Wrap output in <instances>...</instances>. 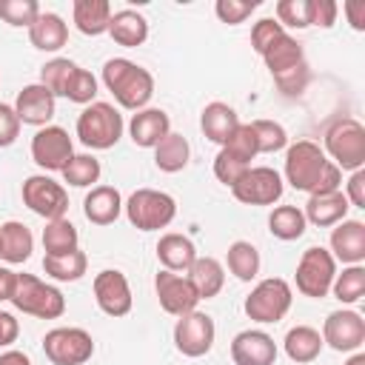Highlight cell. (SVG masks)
Instances as JSON below:
<instances>
[{
    "label": "cell",
    "mask_w": 365,
    "mask_h": 365,
    "mask_svg": "<svg viewBox=\"0 0 365 365\" xmlns=\"http://www.w3.org/2000/svg\"><path fill=\"white\" fill-rule=\"evenodd\" d=\"M285 180L291 188L311 194L339 191L342 171L325 157V151L311 140H297L285 151Z\"/></svg>",
    "instance_id": "1"
},
{
    "label": "cell",
    "mask_w": 365,
    "mask_h": 365,
    "mask_svg": "<svg viewBox=\"0 0 365 365\" xmlns=\"http://www.w3.org/2000/svg\"><path fill=\"white\" fill-rule=\"evenodd\" d=\"M103 83L114 94V100L123 108H131V111L145 108L148 100H151V94H154V77H151V71L143 68V66H137L134 60H125V57L106 60V66H103Z\"/></svg>",
    "instance_id": "2"
},
{
    "label": "cell",
    "mask_w": 365,
    "mask_h": 365,
    "mask_svg": "<svg viewBox=\"0 0 365 365\" xmlns=\"http://www.w3.org/2000/svg\"><path fill=\"white\" fill-rule=\"evenodd\" d=\"M259 57L265 60V66H268V71H271V77L282 94L297 97L305 91V86H308L305 54H302V46L288 31H282Z\"/></svg>",
    "instance_id": "3"
},
{
    "label": "cell",
    "mask_w": 365,
    "mask_h": 365,
    "mask_svg": "<svg viewBox=\"0 0 365 365\" xmlns=\"http://www.w3.org/2000/svg\"><path fill=\"white\" fill-rule=\"evenodd\" d=\"M17 311L37 317V319H57L66 314V297L60 288L37 279L34 274H17L14 294L9 299Z\"/></svg>",
    "instance_id": "4"
},
{
    "label": "cell",
    "mask_w": 365,
    "mask_h": 365,
    "mask_svg": "<svg viewBox=\"0 0 365 365\" xmlns=\"http://www.w3.org/2000/svg\"><path fill=\"white\" fill-rule=\"evenodd\" d=\"M77 137L88 148H111L123 137V114L103 100L88 103L77 117Z\"/></svg>",
    "instance_id": "5"
},
{
    "label": "cell",
    "mask_w": 365,
    "mask_h": 365,
    "mask_svg": "<svg viewBox=\"0 0 365 365\" xmlns=\"http://www.w3.org/2000/svg\"><path fill=\"white\" fill-rule=\"evenodd\" d=\"M325 151L334 157L331 163L342 171H359L365 165V125L354 117H342L325 131Z\"/></svg>",
    "instance_id": "6"
},
{
    "label": "cell",
    "mask_w": 365,
    "mask_h": 365,
    "mask_svg": "<svg viewBox=\"0 0 365 365\" xmlns=\"http://www.w3.org/2000/svg\"><path fill=\"white\" fill-rule=\"evenodd\" d=\"M123 208H125L128 222L140 231H160L177 217L174 197L157 188H137Z\"/></svg>",
    "instance_id": "7"
},
{
    "label": "cell",
    "mask_w": 365,
    "mask_h": 365,
    "mask_svg": "<svg viewBox=\"0 0 365 365\" xmlns=\"http://www.w3.org/2000/svg\"><path fill=\"white\" fill-rule=\"evenodd\" d=\"M336 277V259L331 257V251L311 245L302 251L299 262H297V291L302 297L311 299H322L331 291V282Z\"/></svg>",
    "instance_id": "8"
},
{
    "label": "cell",
    "mask_w": 365,
    "mask_h": 365,
    "mask_svg": "<svg viewBox=\"0 0 365 365\" xmlns=\"http://www.w3.org/2000/svg\"><path fill=\"white\" fill-rule=\"evenodd\" d=\"M294 302L291 285L279 277H268L254 285V291L245 297V314L254 322H279Z\"/></svg>",
    "instance_id": "9"
},
{
    "label": "cell",
    "mask_w": 365,
    "mask_h": 365,
    "mask_svg": "<svg viewBox=\"0 0 365 365\" xmlns=\"http://www.w3.org/2000/svg\"><path fill=\"white\" fill-rule=\"evenodd\" d=\"M43 354L51 365H86L94 356V339L86 328H51L43 336Z\"/></svg>",
    "instance_id": "10"
},
{
    "label": "cell",
    "mask_w": 365,
    "mask_h": 365,
    "mask_svg": "<svg viewBox=\"0 0 365 365\" xmlns=\"http://www.w3.org/2000/svg\"><path fill=\"white\" fill-rule=\"evenodd\" d=\"M23 202L37 214V217H46L48 220H63L66 211H68V194L66 188L46 177V174H31L26 177L23 182Z\"/></svg>",
    "instance_id": "11"
},
{
    "label": "cell",
    "mask_w": 365,
    "mask_h": 365,
    "mask_svg": "<svg viewBox=\"0 0 365 365\" xmlns=\"http://www.w3.org/2000/svg\"><path fill=\"white\" fill-rule=\"evenodd\" d=\"M231 194L242 205H274L282 197V177L271 165H251L231 185Z\"/></svg>",
    "instance_id": "12"
},
{
    "label": "cell",
    "mask_w": 365,
    "mask_h": 365,
    "mask_svg": "<svg viewBox=\"0 0 365 365\" xmlns=\"http://www.w3.org/2000/svg\"><path fill=\"white\" fill-rule=\"evenodd\" d=\"M214 319L202 311H188L182 317H177V325H174V345L182 356H205L214 345Z\"/></svg>",
    "instance_id": "13"
},
{
    "label": "cell",
    "mask_w": 365,
    "mask_h": 365,
    "mask_svg": "<svg viewBox=\"0 0 365 365\" xmlns=\"http://www.w3.org/2000/svg\"><path fill=\"white\" fill-rule=\"evenodd\" d=\"M71 157H74V145H71V137L66 128L43 125L31 137V160L43 171H63Z\"/></svg>",
    "instance_id": "14"
},
{
    "label": "cell",
    "mask_w": 365,
    "mask_h": 365,
    "mask_svg": "<svg viewBox=\"0 0 365 365\" xmlns=\"http://www.w3.org/2000/svg\"><path fill=\"white\" fill-rule=\"evenodd\" d=\"M94 299H97V308L108 317H125L134 305V297H131V285L125 279L123 271L117 268H106L94 277Z\"/></svg>",
    "instance_id": "15"
},
{
    "label": "cell",
    "mask_w": 365,
    "mask_h": 365,
    "mask_svg": "<svg viewBox=\"0 0 365 365\" xmlns=\"http://www.w3.org/2000/svg\"><path fill=\"white\" fill-rule=\"evenodd\" d=\"M322 342L331 345L334 351H359L365 342V319L362 314L342 308L331 311L325 325H322Z\"/></svg>",
    "instance_id": "16"
},
{
    "label": "cell",
    "mask_w": 365,
    "mask_h": 365,
    "mask_svg": "<svg viewBox=\"0 0 365 365\" xmlns=\"http://www.w3.org/2000/svg\"><path fill=\"white\" fill-rule=\"evenodd\" d=\"M154 291H157V299H160V308L171 317H182L188 311H197V291L194 285L188 282V277H180L174 271H160L154 277Z\"/></svg>",
    "instance_id": "17"
},
{
    "label": "cell",
    "mask_w": 365,
    "mask_h": 365,
    "mask_svg": "<svg viewBox=\"0 0 365 365\" xmlns=\"http://www.w3.org/2000/svg\"><path fill=\"white\" fill-rule=\"evenodd\" d=\"M231 359L234 365H274L277 342L265 331H240L231 339Z\"/></svg>",
    "instance_id": "18"
},
{
    "label": "cell",
    "mask_w": 365,
    "mask_h": 365,
    "mask_svg": "<svg viewBox=\"0 0 365 365\" xmlns=\"http://www.w3.org/2000/svg\"><path fill=\"white\" fill-rule=\"evenodd\" d=\"M54 103L57 97L40 86V83H31V86H23V91L17 94L14 100V111H17V120L26 123V125H48V120L54 117Z\"/></svg>",
    "instance_id": "19"
},
{
    "label": "cell",
    "mask_w": 365,
    "mask_h": 365,
    "mask_svg": "<svg viewBox=\"0 0 365 365\" xmlns=\"http://www.w3.org/2000/svg\"><path fill=\"white\" fill-rule=\"evenodd\" d=\"M331 257L345 265H359L365 259V225L359 220H342L334 225Z\"/></svg>",
    "instance_id": "20"
},
{
    "label": "cell",
    "mask_w": 365,
    "mask_h": 365,
    "mask_svg": "<svg viewBox=\"0 0 365 365\" xmlns=\"http://www.w3.org/2000/svg\"><path fill=\"white\" fill-rule=\"evenodd\" d=\"M348 208H351V202H348V197L342 191H325V194H311L302 214H305V222L328 228V225L342 222Z\"/></svg>",
    "instance_id": "21"
},
{
    "label": "cell",
    "mask_w": 365,
    "mask_h": 365,
    "mask_svg": "<svg viewBox=\"0 0 365 365\" xmlns=\"http://www.w3.org/2000/svg\"><path fill=\"white\" fill-rule=\"evenodd\" d=\"M168 131H171V120L163 108H140L128 123V134L140 148H154Z\"/></svg>",
    "instance_id": "22"
},
{
    "label": "cell",
    "mask_w": 365,
    "mask_h": 365,
    "mask_svg": "<svg viewBox=\"0 0 365 365\" xmlns=\"http://www.w3.org/2000/svg\"><path fill=\"white\" fill-rule=\"evenodd\" d=\"M29 40L40 51H60L68 43V23L54 11H40L29 26Z\"/></svg>",
    "instance_id": "23"
},
{
    "label": "cell",
    "mask_w": 365,
    "mask_h": 365,
    "mask_svg": "<svg viewBox=\"0 0 365 365\" xmlns=\"http://www.w3.org/2000/svg\"><path fill=\"white\" fill-rule=\"evenodd\" d=\"M86 220L94 225H111L123 211V197L114 185H94L83 200Z\"/></svg>",
    "instance_id": "24"
},
{
    "label": "cell",
    "mask_w": 365,
    "mask_h": 365,
    "mask_svg": "<svg viewBox=\"0 0 365 365\" xmlns=\"http://www.w3.org/2000/svg\"><path fill=\"white\" fill-rule=\"evenodd\" d=\"M237 125H240V117H237V111L228 106V103H208L205 108H202V114H200V128H202V134L211 140V143H217V145H225L228 143V137L237 131Z\"/></svg>",
    "instance_id": "25"
},
{
    "label": "cell",
    "mask_w": 365,
    "mask_h": 365,
    "mask_svg": "<svg viewBox=\"0 0 365 365\" xmlns=\"http://www.w3.org/2000/svg\"><path fill=\"white\" fill-rule=\"evenodd\" d=\"M108 34L114 43L125 46V48H137L145 43L148 37V20L134 11V9H123V11H111L108 20Z\"/></svg>",
    "instance_id": "26"
},
{
    "label": "cell",
    "mask_w": 365,
    "mask_h": 365,
    "mask_svg": "<svg viewBox=\"0 0 365 365\" xmlns=\"http://www.w3.org/2000/svg\"><path fill=\"white\" fill-rule=\"evenodd\" d=\"M185 277H188V282L194 285V291H197L200 299L217 297V294L222 291V285H225V268H222V262L214 259V257H197V259L191 262V268L185 271Z\"/></svg>",
    "instance_id": "27"
},
{
    "label": "cell",
    "mask_w": 365,
    "mask_h": 365,
    "mask_svg": "<svg viewBox=\"0 0 365 365\" xmlns=\"http://www.w3.org/2000/svg\"><path fill=\"white\" fill-rule=\"evenodd\" d=\"M34 251V237L29 231V225L17 222V220H9L0 225V259L17 265V262H26Z\"/></svg>",
    "instance_id": "28"
},
{
    "label": "cell",
    "mask_w": 365,
    "mask_h": 365,
    "mask_svg": "<svg viewBox=\"0 0 365 365\" xmlns=\"http://www.w3.org/2000/svg\"><path fill=\"white\" fill-rule=\"evenodd\" d=\"M71 17L77 31L97 37L108 31V20H111V3L108 0H74L71 6Z\"/></svg>",
    "instance_id": "29"
},
{
    "label": "cell",
    "mask_w": 365,
    "mask_h": 365,
    "mask_svg": "<svg viewBox=\"0 0 365 365\" xmlns=\"http://www.w3.org/2000/svg\"><path fill=\"white\" fill-rule=\"evenodd\" d=\"M157 259L163 262L165 271H188L191 262L197 259V248L188 237L182 234H163L157 242Z\"/></svg>",
    "instance_id": "30"
},
{
    "label": "cell",
    "mask_w": 365,
    "mask_h": 365,
    "mask_svg": "<svg viewBox=\"0 0 365 365\" xmlns=\"http://www.w3.org/2000/svg\"><path fill=\"white\" fill-rule=\"evenodd\" d=\"M188 157H191V145L182 134L177 131H168L157 145H154V165L165 174H177L188 165Z\"/></svg>",
    "instance_id": "31"
},
{
    "label": "cell",
    "mask_w": 365,
    "mask_h": 365,
    "mask_svg": "<svg viewBox=\"0 0 365 365\" xmlns=\"http://www.w3.org/2000/svg\"><path fill=\"white\" fill-rule=\"evenodd\" d=\"M282 345H285V354H288V359L291 362H314L317 356H319V351H322V334L317 331V328H311V325H297V328H291L288 334H285V339H282Z\"/></svg>",
    "instance_id": "32"
},
{
    "label": "cell",
    "mask_w": 365,
    "mask_h": 365,
    "mask_svg": "<svg viewBox=\"0 0 365 365\" xmlns=\"http://www.w3.org/2000/svg\"><path fill=\"white\" fill-rule=\"evenodd\" d=\"M305 214H302V208H297V205H277L274 211H271V217H268V231L277 237V240H282V242H291V240H299L302 234H305Z\"/></svg>",
    "instance_id": "33"
},
{
    "label": "cell",
    "mask_w": 365,
    "mask_h": 365,
    "mask_svg": "<svg viewBox=\"0 0 365 365\" xmlns=\"http://www.w3.org/2000/svg\"><path fill=\"white\" fill-rule=\"evenodd\" d=\"M77 228L63 217V220H48L43 228V248L48 257H60V254H71L77 251Z\"/></svg>",
    "instance_id": "34"
},
{
    "label": "cell",
    "mask_w": 365,
    "mask_h": 365,
    "mask_svg": "<svg viewBox=\"0 0 365 365\" xmlns=\"http://www.w3.org/2000/svg\"><path fill=\"white\" fill-rule=\"evenodd\" d=\"M225 262H228V271L242 282H251L259 274V251L245 240H237L228 245Z\"/></svg>",
    "instance_id": "35"
},
{
    "label": "cell",
    "mask_w": 365,
    "mask_h": 365,
    "mask_svg": "<svg viewBox=\"0 0 365 365\" xmlns=\"http://www.w3.org/2000/svg\"><path fill=\"white\" fill-rule=\"evenodd\" d=\"M86 268H88V259L80 248L71 254H60V257H48V254L43 257V271L60 282H77L86 274Z\"/></svg>",
    "instance_id": "36"
},
{
    "label": "cell",
    "mask_w": 365,
    "mask_h": 365,
    "mask_svg": "<svg viewBox=\"0 0 365 365\" xmlns=\"http://www.w3.org/2000/svg\"><path fill=\"white\" fill-rule=\"evenodd\" d=\"M331 291H334V297H336L342 305L359 302L362 294H365V268H362V265H348V268H342V274L334 277Z\"/></svg>",
    "instance_id": "37"
},
{
    "label": "cell",
    "mask_w": 365,
    "mask_h": 365,
    "mask_svg": "<svg viewBox=\"0 0 365 365\" xmlns=\"http://www.w3.org/2000/svg\"><path fill=\"white\" fill-rule=\"evenodd\" d=\"M100 160L94 154H74L68 160V165L63 168V180L74 188H86V185H94L100 180Z\"/></svg>",
    "instance_id": "38"
},
{
    "label": "cell",
    "mask_w": 365,
    "mask_h": 365,
    "mask_svg": "<svg viewBox=\"0 0 365 365\" xmlns=\"http://www.w3.org/2000/svg\"><path fill=\"white\" fill-rule=\"evenodd\" d=\"M77 63L68 60V57H54L48 60L43 68H40V86H46L54 97H66V88H68V80L74 74Z\"/></svg>",
    "instance_id": "39"
},
{
    "label": "cell",
    "mask_w": 365,
    "mask_h": 365,
    "mask_svg": "<svg viewBox=\"0 0 365 365\" xmlns=\"http://www.w3.org/2000/svg\"><path fill=\"white\" fill-rule=\"evenodd\" d=\"M251 131H254V140H257V154H274V151H282L288 145V134L279 123L274 120H254L248 123Z\"/></svg>",
    "instance_id": "40"
},
{
    "label": "cell",
    "mask_w": 365,
    "mask_h": 365,
    "mask_svg": "<svg viewBox=\"0 0 365 365\" xmlns=\"http://www.w3.org/2000/svg\"><path fill=\"white\" fill-rule=\"evenodd\" d=\"M251 168V163L248 160H242L240 154H234L231 148H225V145H220V151H217V157H214V177L222 182V185H234L245 171Z\"/></svg>",
    "instance_id": "41"
},
{
    "label": "cell",
    "mask_w": 365,
    "mask_h": 365,
    "mask_svg": "<svg viewBox=\"0 0 365 365\" xmlns=\"http://www.w3.org/2000/svg\"><path fill=\"white\" fill-rule=\"evenodd\" d=\"M94 97H97V77L91 71H86V68L77 66L74 74H71V80H68L66 100H71L77 106H88V103H94Z\"/></svg>",
    "instance_id": "42"
},
{
    "label": "cell",
    "mask_w": 365,
    "mask_h": 365,
    "mask_svg": "<svg viewBox=\"0 0 365 365\" xmlns=\"http://www.w3.org/2000/svg\"><path fill=\"white\" fill-rule=\"evenodd\" d=\"M40 14V6L37 0H0V17L9 23V26H31Z\"/></svg>",
    "instance_id": "43"
},
{
    "label": "cell",
    "mask_w": 365,
    "mask_h": 365,
    "mask_svg": "<svg viewBox=\"0 0 365 365\" xmlns=\"http://www.w3.org/2000/svg\"><path fill=\"white\" fill-rule=\"evenodd\" d=\"M257 6H259L257 0H217V3H214V11H217V17H220L222 23L240 26V23H245V20L254 14Z\"/></svg>",
    "instance_id": "44"
},
{
    "label": "cell",
    "mask_w": 365,
    "mask_h": 365,
    "mask_svg": "<svg viewBox=\"0 0 365 365\" xmlns=\"http://www.w3.org/2000/svg\"><path fill=\"white\" fill-rule=\"evenodd\" d=\"M277 23L282 29H308V0H279Z\"/></svg>",
    "instance_id": "45"
},
{
    "label": "cell",
    "mask_w": 365,
    "mask_h": 365,
    "mask_svg": "<svg viewBox=\"0 0 365 365\" xmlns=\"http://www.w3.org/2000/svg\"><path fill=\"white\" fill-rule=\"evenodd\" d=\"M282 31H285V29H282L274 17H262V20H257L254 29H251V46L257 48V54H262V51H265Z\"/></svg>",
    "instance_id": "46"
},
{
    "label": "cell",
    "mask_w": 365,
    "mask_h": 365,
    "mask_svg": "<svg viewBox=\"0 0 365 365\" xmlns=\"http://www.w3.org/2000/svg\"><path fill=\"white\" fill-rule=\"evenodd\" d=\"M225 148H231L234 154H240L242 160H248V163H251V160L257 157V140H254L251 125H248V123H240V125H237V131L228 137Z\"/></svg>",
    "instance_id": "47"
},
{
    "label": "cell",
    "mask_w": 365,
    "mask_h": 365,
    "mask_svg": "<svg viewBox=\"0 0 365 365\" xmlns=\"http://www.w3.org/2000/svg\"><path fill=\"white\" fill-rule=\"evenodd\" d=\"M336 11L339 6L334 0H308V26L331 29L336 23Z\"/></svg>",
    "instance_id": "48"
},
{
    "label": "cell",
    "mask_w": 365,
    "mask_h": 365,
    "mask_svg": "<svg viewBox=\"0 0 365 365\" xmlns=\"http://www.w3.org/2000/svg\"><path fill=\"white\" fill-rule=\"evenodd\" d=\"M20 120H17V111H14V106H6V103H0V148H6V145H11L14 140H17V134H20Z\"/></svg>",
    "instance_id": "49"
},
{
    "label": "cell",
    "mask_w": 365,
    "mask_h": 365,
    "mask_svg": "<svg viewBox=\"0 0 365 365\" xmlns=\"http://www.w3.org/2000/svg\"><path fill=\"white\" fill-rule=\"evenodd\" d=\"M345 197H348V202H351V205L365 208V171H362V168L351 174L348 188H345Z\"/></svg>",
    "instance_id": "50"
},
{
    "label": "cell",
    "mask_w": 365,
    "mask_h": 365,
    "mask_svg": "<svg viewBox=\"0 0 365 365\" xmlns=\"http://www.w3.org/2000/svg\"><path fill=\"white\" fill-rule=\"evenodd\" d=\"M342 11L348 14V23L354 31H365V0H345Z\"/></svg>",
    "instance_id": "51"
},
{
    "label": "cell",
    "mask_w": 365,
    "mask_h": 365,
    "mask_svg": "<svg viewBox=\"0 0 365 365\" xmlns=\"http://www.w3.org/2000/svg\"><path fill=\"white\" fill-rule=\"evenodd\" d=\"M17 334H20V322L9 311H0V348L11 345L17 339Z\"/></svg>",
    "instance_id": "52"
},
{
    "label": "cell",
    "mask_w": 365,
    "mask_h": 365,
    "mask_svg": "<svg viewBox=\"0 0 365 365\" xmlns=\"http://www.w3.org/2000/svg\"><path fill=\"white\" fill-rule=\"evenodd\" d=\"M14 285H17V274L6 265H0V302H9L11 294H14Z\"/></svg>",
    "instance_id": "53"
},
{
    "label": "cell",
    "mask_w": 365,
    "mask_h": 365,
    "mask_svg": "<svg viewBox=\"0 0 365 365\" xmlns=\"http://www.w3.org/2000/svg\"><path fill=\"white\" fill-rule=\"evenodd\" d=\"M0 365H31V359L23 354V351H3L0 354Z\"/></svg>",
    "instance_id": "54"
},
{
    "label": "cell",
    "mask_w": 365,
    "mask_h": 365,
    "mask_svg": "<svg viewBox=\"0 0 365 365\" xmlns=\"http://www.w3.org/2000/svg\"><path fill=\"white\" fill-rule=\"evenodd\" d=\"M345 365H365V354H362V351H356V354H354V356H351Z\"/></svg>",
    "instance_id": "55"
}]
</instances>
